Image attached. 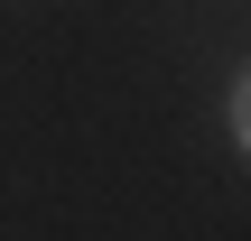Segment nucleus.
Wrapping results in <instances>:
<instances>
[{"label":"nucleus","mask_w":251,"mask_h":241,"mask_svg":"<svg viewBox=\"0 0 251 241\" xmlns=\"http://www.w3.org/2000/svg\"><path fill=\"white\" fill-rule=\"evenodd\" d=\"M233 139L251 149V74H242V93H233Z\"/></svg>","instance_id":"f257e3e1"}]
</instances>
